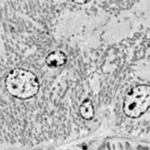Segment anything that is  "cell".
Returning a JSON list of instances; mask_svg holds the SVG:
<instances>
[{
  "label": "cell",
  "instance_id": "obj_1",
  "mask_svg": "<svg viewBox=\"0 0 150 150\" xmlns=\"http://www.w3.org/2000/svg\"><path fill=\"white\" fill-rule=\"evenodd\" d=\"M5 86L12 96L18 99H29L37 95L40 83L37 76L32 71L16 68L6 76Z\"/></svg>",
  "mask_w": 150,
  "mask_h": 150
},
{
  "label": "cell",
  "instance_id": "obj_2",
  "mask_svg": "<svg viewBox=\"0 0 150 150\" xmlns=\"http://www.w3.org/2000/svg\"><path fill=\"white\" fill-rule=\"evenodd\" d=\"M150 87L140 84L129 90L123 101V111L129 118L136 119L143 115L149 108Z\"/></svg>",
  "mask_w": 150,
  "mask_h": 150
},
{
  "label": "cell",
  "instance_id": "obj_3",
  "mask_svg": "<svg viewBox=\"0 0 150 150\" xmlns=\"http://www.w3.org/2000/svg\"><path fill=\"white\" fill-rule=\"evenodd\" d=\"M67 56L63 51L56 50L50 52L45 58V63L50 67H59L67 62Z\"/></svg>",
  "mask_w": 150,
  "mask_h": 150
},
{
  "label": "cell",
  "instance_id": "obj_4",
  "mask_svg": "<svg viewBox=\"0 0 150 150\" xmlns=\"http://www.w3.org/2000/svg\"><path fill=\"white\" fill-rule=\"evenodd\" d=\"M80 114L82 118L86 120H90L95 116V109H94L93 103L89 99L83 101L79 108Z\"/></svg>",
  "mask_w": 150,
  "mask_h": 150
},
{
  "label": "cell",
  "instance_id": "obj_5",
  "mask_svg": "<svg viewBox=\"0 0 150 150\" xmlns=\"http://www.w3.org/2000/svg\"><path fill=\"white\" fill-rule=\"evenodd\" d=\"M70 150H71V149H70Z\"/></svg>",
  "mask_w": 150,
  "mask_h": 150
}]
</instances>
